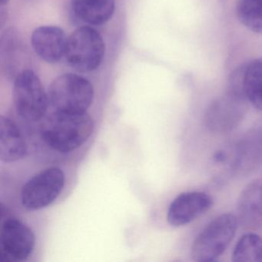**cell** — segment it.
<instances>
[{"label": "cell", "instance_id": "8992f818", "mask_svg": "<svg viewBox=\"0 0 262 262\" xmlns=\"http://www.w3.org/2000/svg\"><path fill=\"white\" fill-rule=\"evenodd\" d=\"M63 171L50 167L27 181L21 191V203L28 211H36L51 205L65 186Z\"/></svg>", "mask_w": 262, "mask_h": 262}, {"label": "cell", "instance_id": "4fadbf2b", "mask_svg": "<svg viewBox=\"0 0 262 262\" xmlns=\"http://www.w3.org/2000/svg\"><path fill=\"white\" fill-rule=\"evenodd\" d=\"M27 154V145L19 128L5 116L0 119V159L4 162H16Z\"/></svg>", "mask_w": 262, "mask_h": 262}, {"label": "cell", "instance_id": "ac0fdd59", "mask_svg": "<svg viewBox=\"0 0 262 262\" xmlns=\"http://www.w3.org/2000/svg\"><path fill=\"white\" fill-rule=\"evenodd\" d=\"M236 15L247 29L262 35V0H240L236 7Z\"/></svg>", "mask_w": 262, "mask_h": 262}, {"label": "cell", "instance_id": "277c9868", "mask_svg": "<svg viewBox=\"0 0 262 262\" xmlns=\"http://www.w3.org/2000/svg\"><path fill=\"white\" fill-rule=\"evenodd\" d=\"M238 225L237 217L231 213H224L213 219L193 242L191 258L200 262L219 258L235 235Z\"/></svg>", "mask_w": 262, "mask_h": 262}, {"label": "cell", "instance_id": "8fae6325", "mask_svg": "<svg viewBox=\"0 0 262 262\" xmlns=\"http://www.w3.org/2000/svg\"><path fill=\"white\" fill-rule=\"evenodd\" d=\"M239 225L254 231L262 227V179L250 182L241 192L237 202Z\"/></svg>", "mask_w": 262, "mask_h": 262}, {"label": "cell", "instance_id": "2e32d148", "mask_svg": "<svg viewBox=\"0 0 262 262\" xmlns=\"http://www.w3.org/2000/svg\"><path fill=\"white\" fill-rule=\"evenodd\" d=\"M243 88L248 102L262 111V59L243 66Z\"/></svg>", "mask_w": 262, "mask_h": 262}, {"label": "cell", "instance_id": "e0dca14e", "mask_svg": "<svg viewBox=\"0 0 262 262\" xmlns=\"http://www.w3.org/2000/svg\"><path fill=\"white\" fill-rule=\"evenodd\" d=\"M232 260L235 262L262 261V238L254 232L244 234L234 247Z\"/></svg>", "mask_w": 262, "mask_h": 262}, {"label": "cell", "instance_id": "9a60e30c", "mask_svg": "<svg viewBox=\"0 0 262 262\" xmlns=\"http://www.w3.org/2000/svg\"><path fill=\"white\" fill-rule=\"evenodd\" d=\"M76 17L89 26L99 27L107 24L116 10V0H71Z\"/></svg>", "mask_w": 262, "mask_h": 262}, {"label": "cell", "instance_id": "ba28073f", "mask_svg": "<svg viewBox=\"0 0 262 262\" xmlns=\"http://www.w3.org/2000/svg\"><path fill=\"white\" fill-rule=\"evenodd\" d=\"M36 245L34 233L16 217L3 222L0 235V259L3 262L22 261L30 257Z\"/></svg>", "mask_w": 262, "mask_h": 262}, {"label": "cell", "instance_id": "30bf717a", "mask_svg": "<svg viewBox=\"0 0 262 262\" xmlns=\"http://www.w3.org/2000/svg\"><path fill=\"white\" fill-rule=\"evenodd\" d=\"M65 31L56 26H42L32 33L31 43L36 54L47 63H57L67 50Z\"/></svg>", "mask_w": 262, "mask_h": 262}, {"label": "cell", "instance_id": "3957f363", "mask_svg": "<svg viewBox=\"0 0 262 262\" xmlns=\"http://www.w3.org/2000/svg\"><path fill=\"white\" fill-rule=\"evenodd\" d=\"M94 88L83 76L65 73L56 77L48 90L50 105L54 111L84 113L94 99Z\"/></svg>", "mask_w": 262, "mask_h": 262}, {"label": "cell", "instance_id": "5bb4252c", "mask_svg": "<svg viewBox=\"0 0 262 262\" xmlns=\"http://www.w3.org/2000/svg\"><path fill=\"white\" fill-rule=\"evenodd\" d=\"M17 31L10 28L6 30L1 37V67L2 70L16 77L26 70L23 62L26 61V49Z\"/></svg>", "mask_w": 262, "mask_h": 262}, {"label": "cell", "instance_id": "6da1fadb", "mask_svg": "<svg viewBox=\"0 0 262 262\" xmlns=\"http://www.w3.org/2000/svg\"><path fill=\"white\" fill-rule=\"evenodd\" d=\"M94 122L86 113L54 111L42 122L41 136L49 147L61 153L82 146L91 136Z\"/></svg>", "mask_w": 262, "mask_h": 262}, {"label": "cell", "instance_id": "7a4b0ae2", "mask_svg": "<svg viewBox=\"0 0 262 262\" xmlns=\"http://www.w3.org/2000/svg\"><path fill=\"white\" fill-rule=\"evenodd\" d=\"M105 53L103 37L93 27H79L68 36L66 59L72 68L79 73L98 70L103 62Z\"/></svg>", "mask_w": 262, "mask_h": 262}, {"label": "cell", "instance_id": "7c38bea8", "mask_svg": "<svg viewBox=\"0 0 262 262\" xmlns=\"http://www.w3.org/2000/svg\"><path fill=\"white\" fill-rule=\"evenodd\" d=\"M262 166V127L247 133L236 144L231 168L237 174L251 172Z\"/></svg>", "mask_w": 262, "mask_h": 262}, {"label": "cell", "instance_id": "d6986e66", "mask_svg": "<svg viewBox=\"0 0 262 262\" xmlns=\"http://www.w3.org/2000/svg\"><path fill=\"white\" fill-rule=\"evenodd\" d=\"M10 0H1V5L3 6V7H4V6H7V4L10 3Z\"/></svg>", "mask_w": 262, "mask_h": 262}, {"label": "cell", "instance_id": "52a82bcc", "mask_svg": "<svg viewBox=\"0 0 262 262\" xmlns=\"http://www.w3.org/2000/svg\"><path fill=\"white\" fill-rule=\"evenodd\" d=\"M248 102L245 95L228 90L226 94L211 102L207 108L204 119L205 126L213 133L232 131L245 119Z\"/></svg>", "mask_w": 262, "mask_h": 262}, {"label": "cell", "instance_id": "5b68a950", "mask_svg": "<svg viewBox=\"0 0 262 262\" xmlns=\"http://www.w3.org/2000/svg\"><path fill=\"white\" fill-rule=\"evenodd\" d=\"M13 101L16 113L31 122L40 120L48 110V93L39 76L31 69H26L15 77Z\"/></svg>", "mask_w": 262, "mask_h": 262}, {"label": "cell", "instance_id": "9c48e42d", "mask_svg": "<svg viewBox=\"0 0 262 262\" xmlns=\"http://www.w3.org/2000/svg\"><path fill=\"white\" fill-rule=\"evenodd\" d=\"M213 205V199L204 191H186L174 198L167 213V221L173 227L188 225L206 213Z\"/></svg>", "mask_w": 262, "mask_h": 262}]
</instances>
